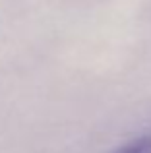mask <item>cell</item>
<instances>
[{"label": "cell", "mask_w": 151, "mask_h": 153, "mask_svg": "<svg viewBox=\"0 0 151 153\" xmlns=\"http://www.w3.org/2000/svg\"><path fill=\"white\" fill-rule=\"evenodd\" d=\"M113 153H151V136H140L116 147Z\"/></svg>", "instance_id": "cell-1"}]
</instances>
